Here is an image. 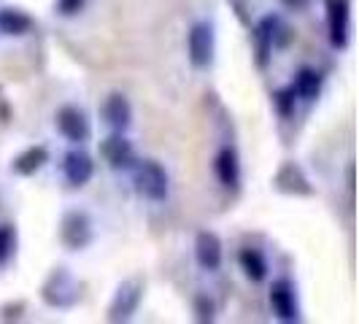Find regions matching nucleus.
Wrapping results in <instances>:
<instances>
[{"instance_id": "nucleus-1", "label": "nucleus", "mask_w": 359, "mask_h": 324, "mask_svg": "<svg viewBox=\"0 0 359 324\" xmlns=\"http://www.w3.org/2000/svg\"><path fill=\"white\" fill-rule=\"evenodd\" d=\"M292 41V30L278 14H268L259 19L257 30H254V43H257V62L265 65L273 49H284Z\"/></svg>"}, {"instance_id": "nucleus-2", "label": "nucleus", "mask_w": 359, "mask_h": 324, "mask_svg": "<svg viewBox=\"0 0 359 324\" xmlns=\"http://www.w3.org/2000/svg\"><path fill=\"white\" fill-rule=\"evenodd\" d=\"M135 168V189L138 195L151 203H162L168 198V189H170V179H168V170L162 168L157 160H141Z\"/></svg>"}, {"instance_id": "nucleus-3", "label": "nucleus", "mask_w": 359, "mask_h": 324, "mask_svg": "<svg viewBox=\"0 0 359 324\" xmlns=\"http://www.w3.org/2000/svg\"><path fill=\"white\" fill-rule=\"evenodd\" d=\"M43 303L52 308H71L79 300V284L65 268H57L41 289Z\"/></svg>"}, {"instance_id": "nucleus-4", "label": "nucleus", "mask_w": 359, "mask_h": 324, "mask_svg": "<svg viewBox=\"0 0 359 324\" xmlns=\"http://www.w3.org/2000/svg\"><path fill=\"white\" fill-rule=\"evenodd\" d=\"M60 238L71 252L87 249L92 243V238H95L90 214L87 211H68L60 222Z\"/></svg>"}, {"instance_id": "nucleus-5", "label": "nucleus", "mask_w": 359, "mask_h": 324, "mask_svg": "<svg viewBox=\"0 0 359 324\" xmlns=\"http://www.w3.org/2000/svg\"><path fill=\"white\" fill-rule=\"evenodd\" d=\"M141 300H144V281L130 278V281H125L122 287L116 289V295H114V300L108 306V319L111 322H127V319H133V313L138 311Z\"/></svg>"}, {"instance_id": "nucleus-6", "label": "nucleus", "mask_w": 359, "mask_h": 324, "mask_svg": "<svg viewBox=\"0 0 359 324\" xmlns=\"http://www.w3.org/2000/svg\"><path fill=\"white\" fill-rule=\"evenodd\" d=\"M187 49H189V60H192L195 68H208L214 62V52H216L214 27L208 22L192 25L189 38H187Z\"/></svg>"}, {"instance_id": "nucleus-7", "label": "nucleus", "mask_w": 359, "mask_h": 324, "mask_svg": "<svg viewBox=\"0 0 359 324\" xmlns=\"http://www.w3.org/2000/svg\"><path fill=\"white\" fill-rule=\"evenodd\" d=\"M270 306L281 322H300V303L297 289L289 278H276L270 287Z\"/></svg>"}, {"instance_id": "nucleus-8", "label": "nucleus", "mask_w": 359, "mask_h": 324, "mask_svg": "<svg viewBox=\"0 0 359 324\" xmlns=\"http://www.w3.org/2000/svg\"><path fill=\"white\" fill-rule=\"evenodd\" d=\"M57 130L71 141V144H84L92 135V127L87 114L79 106H62L57 111Z\"/></svg>"}, {"instance_id": "nucleus-9", "label": "nucleus", "mask_w": 359, "mask_h": 324, "mask_svg": "<svg viewBox=\"0 0 359 324\" xmlns=\"http://www.w3.org/2000/svg\"><path fill=\"white\" fill-rule=\"evenodd\" d=\"M348 19H351V6L348 0H327V27H330V43L335 49L348 46Z\"/></svg>"}, {"instance_id": "nucleus-10", "label": "nucleus", "mask_w": 359, "mask_h": 324, "mask_svg": "<svg viewBox=\"0 0 359 324\" xmlns=\"http://www.w3.org/2000/svg\"><path fill=\"white\" fill-rule=\"evenodd\" d=\"M62 173H65V181L71 187H84L95 176V160L84 149H71L62 157Z\"/></svg>"}, {"instance_id": "nucleus-11", "label": "nucleus", "mask_w": 359, "mask_h": 324, "mask_svg": "<svg viewBox=\"0 0 359 324\" xmlns=\"http://www.w3.org/2000/svg\"><path fill=\"white\" fill-rule=\"evenodd\" d=\"M103 157H106V162L114 170H130L138 162L135 160V149H133V144L127 141L122 133L108 135L106 141H103Z\"/></svg>"}, {"instance_id": "nucleus-12", "label": "nucleus", "mask_w": 359, "mask_h": 324, "mask_svg": "<svg viewBox=\"0 0 359 324\" xmlns=\"http://www.w3.org/2000/svg\"><path fill=\"white\" fill-rule=\"evenodd\" d=\"M103 119L108 127H114L116 133H125L133 125V106L122 92H111L103 103Z\"/></svg>"}, {"instance_id": "nucleus-13", "label": "nucleus", "mask_w": 359, "mask_h": 324, "mask_svg": "<svg viewBox=\"0 0 359 324\" xmlns=\"http://www.w3.org/2000/svg\"><path fill=\"white\" fill-rule=\"evenodd\" d=\"M195 259L203 270H219L222 265V241L211 230H203L195 238Z\"/></svg>"}, {"instance_id": "nucleus-14", "label": "nucleus", "mask_w": 359, "mask_h": 324, "mask_svg": "<svg viewBox=\"0 0 359 324\" xmlns=\"http://www.w3.org/2000/svg\"><path fill=\"white\" fill-rule=\"evenodd\" d=\"M214 168H216L219 181H222L227 189H238V184H241V162H238V151H235L233 146L219 149Z\"/></svg>"}, {"instance_id": "nucleus-15", "label": "nucleus", "mask_w": 359, "mask_h": 324, "mask_svg": "<svg viewBox=\"0 0 359 324\" xmlns=\"http://www.w3.org/2000/svg\"><path fill=\"white\" fill-rule=\"evenodd\" d=\"M276 189H281V192H287V195H311V192H313L308 179L303 176V170H300L294 162L281 165V170L276 173Z\"/></svg>"}, {"instance_id": "nucleus-16", "label": "nucleus", "mask_w": 359, "mask_h": 324, "mask_svg": "<svg viewBox=\"0 0 359 324\" xmlns=\"http://www.w3.org/2000/svg\"><path fill=\"white\" fill-rule=\"evenodd\" d=\"M46 162H49V151H46V146H30V149H25L17 160H14L11 170L19 173V176H33V173H38Z\"/></svg>"}, {"instance_id": "nucleus-17", "label": "nucleus", "mask_w": 359, "mask_h": 324, "mask_svg": "<svg viewBox=\"0 0 359 324\" xmlns=\"http://www.w3.org/2000/svg\"><path fill=\"white\" fill-rule=\"evenodd\" d=\"M238 262H241V270L246 273V278L254 281V284L268 278V259L259 249H243L238 254Z\"/></svg>"}, {"instance_id": "nucleus-18", "label": "nucleus", "mask_w": 359, "mask_h": 324, "mask_svg": "<svg viewBox=\"0 0 359 324\" xmlns=\"http://www.w3.org/2000/svg\"><path fill=\"white\" fill-rule=\"evenodd\" d=\"M292 90H294L297 97H303V100H316L319 92H322V73L313 71V68H300L297 76H294Z\"/></svg>"}, {"instance_id": "nucleus-19", "label": "nucleus", "mask_w": 359, "mask_h": 324, "mask_svg": "<svg viewBox=\"0 0 359 324\" xmlns=\"http://www.w3.org/2000/svg\"><path fill=\"white\" fill-rule=\"evenodd\" d=\"M30 27H33V19L27 17L22 8H11V6L0 8V30L6 36H25Z\"/></svg>"}, {"instance_id": "nucleus-20", "label": "nucleus", "mask_w": 359, "mask_h": 324, "mask_svg": "<svg viewBox=\"0 0 359 324\" xmlns=\"http://www.w3.org/2000/svg\"><path fill=\"white\" fill-rule=\"evenodd\" d=\"M17 249V233L11 224H0V265L8 262V257Z\"/></svg>"}, {"instance_id": "nucleus-21", "label": "nucleus", "mask_w": 359, "mask_h": 324, "mask_svg": "<svg viewBox=\"0 0 359 324\" xmlns=\"http://www.w3.org/2000/svg\"><path fill=\"white\" fill-rule=\"evenodd\" d=\"M294 90L292 87H287V90H278L276 95H273V103H276V108H278V114L281 116H289L292 111H294Z\"/></svg>"}, {"instance_id": "nucleus-22", "label": "nucleus", "mask_w": 359, "mask_h": 324, "mask_svg": "<svg viewBox=\"0 0 359 324\" xmlns=\"http://www.w3.org/2000/svg\"><path fill=\"white\" fill-rule=\"evenodd\" d=\"M84 3H87V0H57V11H60L62 17H76V14L84 8Z\"/></svg>"}, {"instance_id": "nucleus-23", "label": "nucleus", "mask_w": 359, "mask_h": 324, "mask_svg": "<svg viewBox=\"0 0 359 324\" xmlns=\"http://www.w3.org/2000/svg\"><path fill=\"white\" fill-rule=\"evenodd\" d=\"M195 311H198L200 322H211V319H214V303H211L208 297H203V295L195 300Z\"/></svg>"}, {"instance_id": "nucleus-24", "label": "nucleus", "mask_w": 359, "mask_h": 324, "mask_svg": "<svg viewBox=\"0 0 359 324\" xmlns=\"http://www.w3.org/2000/svg\"><path fill=\"white\" fill-rule=\"evenodd\" d=\"M308 0H284V6H289V8H303Z\"/></svg>"}]
</instances>
